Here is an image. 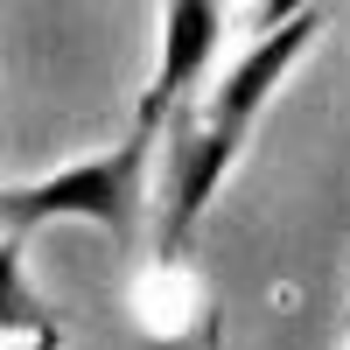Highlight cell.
Listing matches in <instances>:
<instances>
[{"label": "cell", "instance_id": "cell-3", "mask_svg": "<svg viewBox=\"0 0 350 350\" xmlns=\"http://www.w3.org/2000/svg\"><path fill=\"white\" fill-rule=\"evenodd\" d=\"M323 36V8H301V14H287L280 28H267V36H252V49L231 64L224 77H217V92L203 98V112L196 120L203 126H224V133H252V120H259V105L273 98V84L287 77L308 56V42Z\"/></svg>", "mask_w": 350, "mask_h": 350}, {"label": "cell", "instance_id": "cell-9", "mask_svg": "<svg viewBox=\"0 0 350 350\" xmlns=\"http://www.w3.org/2000/svg\"><path fill=\"white\" fill-rule=\"evenodd\" d=\"M343 315H350V308H343Z\"/></svg>", "mask_w": 350, "mask_h": 350}, {"label": "cell", "instance_id": "cell-6", "mask_svg": "<svg viewBox=\"0 0 350 350\" xmlns=\"http://www.w3.org/2000/svg\"><path fill=\"white\" fill-rule=\"evenodd\" d=\"M301 8H315V0H252V28L267 36V28H280L287 14H301Z\"/></svg>", "mask_w": 350, "mask_h": 350}, {"label": "cell", "instance_id": "cell-1", "mask_svg": "<svg viewBox=\"0 0 350 350\" xmlns=\"http://www.w3.org/2000/svg\"><path fill=\"white\" fill-rule=\"evenodd\" d=\"M154 140H161V126L133 120L126 140H112L105 154H84V161L56 168V175H36V183L0 189V224H8V231H42V224L84 217V224L112 231V239H133V231H140V211H148Z\"/></svg>", "mask_w": 350, "mask_h": 350}, {"label": "cell", "instance_id": "cell-7", "mask_svg": "<svg viewBox=\"0 0 350 350\" xmlns=\"http://www.w3.org/2000/svg\"><path fill=\"white\" fill-rule=\"evenodd\" d=\"M203 350H224V323H217V308H203Z\"/></svg>", "mask_w": 350, "mask_h": 350}, {"label": "cell", "instance_id": "cell-2", "mask_svg": "<svg viewBox=\"0 0 350 350\" xmlns=\"http://www.w3.org/2000/svg\"><path fill=\"white\" fill-rule=\"evenodd\" d=\"M168 183H161V224H154V252L161 259H183L189 231L203 224V211H211L217 183L231 175V161H239L245 140L224 133V126H203L196 112H168Z\"/></svg>", "mask_w": 350, "mask_h": 350}, {"label": "cell", "instance_id": "cell-5", "mask_svg": "<svg viewBox=\"0 0 350 350\" xmlns=\"http://www.w3.org/2000/svg\"><path fill=\"white\" fill-rule=\"evenodd\" d=\"M0 336H56V315L28 287V267H21V231L0 239Z\"/></svg>", "mask_w": 350, "mask_h": 350}, {"label": "cell", "instance_id": "cell-4", "mask_svg": "<svg viewBox=\"0 0 350 350\" xmlns=\"http://www.w3.org/2000/svg\"><path fill=\"white\" fill-rule=\"evenodd\" d=\"M217 28H224V8H217V0H161V56H154V84L140 92L133 120L168 126V112L189 98V84H196L203 70H211Z\"/></svg>", "mask_w": 350, "mask_h": 350}, {"label": "cell", "instance_id": "cell-8", "mask_svg": "<svg viewBox=\"0 0 350 350\" xmlns=\"http://www.w3.org/2000/svg\"><path fill=\"white\" fill-rule=\"evenodd\" d=\"M56 343H64V329H56V336H28L21 350H56Z\"/></svg>", "mask_w": 350, "mask_h": 350}]
</instances>
